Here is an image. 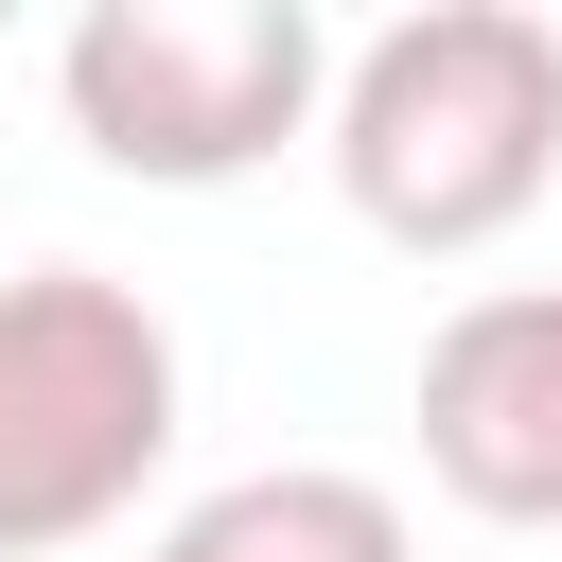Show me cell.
I'll list each match as a JSON object with an SVG mask.
<instances>
[{
	"label": "cell",
	"instance_id": "5",
	"mask_svg": "<svg viewBox=\"0 0 562 562\" xmlns=\"http://www.w3.org/2000/svg\"><path fill=\"white\" fill-rule=\"evenodd\" d=\"M140 562H422L404 544V492L351 474V457H263V474H211Z\"/></svg>",
	"mask_w": 562,
	"mask_h": 562
},
{
	"label": "cell",
	"instance_id": "2",
	"mask_svg": "<svg viewBox=\"0 0 562 562\" xmlns=\"http://www.w3.org/2000/svg\"><path fill=\"white\" fill-rule=\"evenodd\" d=\"M334 35H316V0H88L70 35H53V105H70V140L105 158V176H140V193H228V176H263L281 140H316L334 123Z\"/></svg>",
	"mask_w": 562,
	"mask_h": 562
},
{
	"label": "cell",
	"instance_id": "1",
	"mask_svg": "<svg viewBox=\"0 0 562 562\" xmlns=\"http://www.w3.org/2000/svg\"><path fill=\"white\" fill-rule=\"evenodd\" d=\"M316 158H334L351 228L404 246V263L509 246L562 193V18H527V0H422V18L351 35Z\"/></svg>",
	"mask_w": 562,
	"mask_h": 562
},
{
	"label": "cell",
	"instance_id": "3",
	"mask_svg": "<svg viewBox=\"0 0 562 562\" xmlns=\"http://www.w3.org/2000/svg\"><path fill=\"white\" fill-rule=\"evenodd\" d=\"M176 457V316L105 263H0V562L123 527Z\"/></svg>",
	"mask_w": 562,
	"mask_h": 562
},
{
	"label": "cell",
	"instance_id": "4",
	"mask_svg": "<svg viewBox=\"0 0 562 562\" xmlns=\"http://www.w3.org/2000/svg\"><path fill=\"white\" fill-rule=\"evenodd\" d=\"M422 474L474 527L562 544V281H492L422 334Z\"/></svg>",
	"mask_w": 562,
	"mask_h": 562
}]
</instances>
